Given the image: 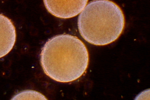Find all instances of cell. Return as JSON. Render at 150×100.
<instances>
[{"mask_svg": "<svg viewBox=\"0 0 150 100\" xmlns=\"http://www.w3.org/2000/svg\"><path fill=\"white\" fill-rule=\"evenodd\" d=\"M81 35L92 45H103L114 42L121 34L125 18L120 8L112 1L96 0L89 2L79 15Z\"/></svg>", "mask_w": 150, "mask_h": 100, "instance_id": "obj_2", "label": "cell"}, {"mask_svg": "<svg viewBox=\"0 0 150 100\" xmlns=\"http://www.w3.org/2000/svg\"><path fill=\"white\" fill-rule=\"evenodd\" d=\"M11 100H47L43 94L37 91L26 90L17 93L13 97Z\"/></svg>", "mask_w": 150, "mask_h": 100, "instance_id": "obj_5", "label": "cell"}, {"mask_svg": "<svg viewBox=\"0 0 150 100\" xmlns=\"http://www.w3.org/2000/svg\"><path fill=\"white\" fill-rule=\"evenodd\" d=\"M43 1L49 12L56 17L63 19L74 17L81 13L88 2L87 0H45Z\"/></svg>", "mask_w": 150, "mask_h": 100, "instance_id": "obj_3", "label": "cell"}, {"mask_svg": "<svg viewBox=\"0 0 150 100\" xmlns=\"http://www.w3.org/2000/svg\"><path fill=\"white\" fill-rule=\"evenodd\" d=\"M40 62L44 72L50 78L69 82L79 78L86 71L88 52L83 43L76 36L57 35L44 45Z\"/></svg>", "mask_w": 150, "mask_h": 100, "instance_id": "obj_1", "label": "cell"}, {"mask_svg": "<svg viewBox=\"0 0 150 100\" xmlns=\"http://www.w3.org/2000/svg\"><path fill=\"white\" fill-rule=\"evenodd\" d=\"M1 21V58L11 51L16 40L15 28L12 22L4 15H0Z\"/></svg>", "mask_w": 150, "mask_h": 100, "instance_id": "obj_4", "label": "cell"}]
</instances>
